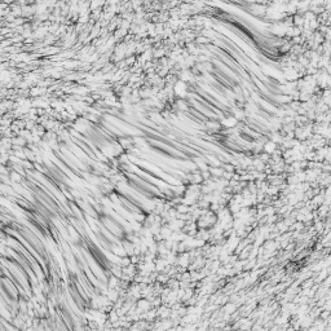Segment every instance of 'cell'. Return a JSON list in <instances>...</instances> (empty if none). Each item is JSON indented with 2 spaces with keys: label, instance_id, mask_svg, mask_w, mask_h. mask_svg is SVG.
Here are the masks:
<instances>
[{
  "label": "cell",
  "instance_id": "cell-1",
  "mask_svg": "<svg viewBox=\"0 0 331 331\" xmlns=\"http://www.w3.org/2000/svg\"><path fill=\"white\" fill-rule=\"evenodd\" d=\"M173 89H175L176 96H179V98H184L186 96V83L182 80H179L175 84V87H173Z\"/></svg>",
  "mask_w": 331,
  "mask_h": 331
},
{
  "label": "cell",
  "instance_id": "cell-2",
  "mask_svg": "<svg viewBox=\"0 0 331 331\" xmlns=\"http://www.w3.org/2000/svg\"><path fill=\"white\" fill-rule=\"evenodd\" d=\"M221 124L224 127H228V128H233V127H236L238 124V120L234 118V117H229V118H224L221 120Z\"/></svg>",
  "mask_w": 331,
  "mask_h": 331
},
{
  "label": "cell",
  "instance_id": "cell-3",
  "mask_svg": "<svg viewBox=\"0 0 331 331\" xmlns=\"http://www.w3.org/2000/svg\"><path fill=\"white\" fill-rule=\"evenodd\" d=\"M276 149H277V144L273 142V141H266L265 145H264V150L266 153H273Z\"/></svg>",
  "mask_w": 331,
  "mask_h": 331
},
{
  "label": "cell",
  "instance_id": "cell-4",
  "mask_svg": "<svg viewBox=\"0 0 331 331\" xmlns=\"http://www.w3.org/2000/svg\"><path fill=\"white\" fill-rule=\"evenodd\" d=\"M276 100L278 101V102H283V103H286V102H291V100H292V97H291V94H281V96H277L276 97Z\"/></svg>",
  "mask_w": 331,
  "mask_h": 331
},
{
  "label": "cell",
  "instance_id": "cell-5",
  "mask_svg": "<svg viewBox=\"0 0 331 331\" xmlns=\"http://www.w3.org/2000/svg\"><path fill=\"white\" fill-rule=\"evenodd\" d=\"M195 41L198 43V44H204V43H210V39L206 38V36H201V38H198Z\"/></svg>",
  "mask_w": 331,
  "mask_h": 331
}]
</instances>
